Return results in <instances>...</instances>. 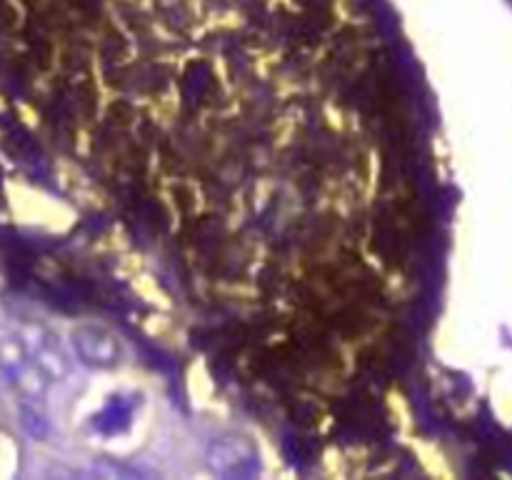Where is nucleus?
Wrapping results in <instances>:
<instances>
[{
    "mask_svg": "<svg viewBox=\"0 0 512 480\" xmlns=\"http://www.w3.org/2000/svg\"><path fill=\"white\" fill-rule=\"evenodd\" d=\"M75 350L93 365H113L118 358V345L105 330L80 328L75 330Z\"/></svg>",
    "mask_w": 512,
    "mask_h": 480,
    "instance_id": "obj_1",
    "label": "nucleus"
}]
</instances>
